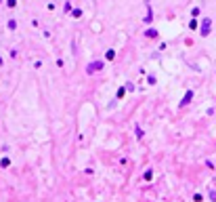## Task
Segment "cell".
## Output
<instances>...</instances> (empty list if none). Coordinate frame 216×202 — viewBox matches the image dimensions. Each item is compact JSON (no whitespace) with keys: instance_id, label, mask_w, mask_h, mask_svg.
Returning a JSON list of instances; mask_svg holds the SVG:
<instances>
[{"instance_id":"cell-1","label":"cell","mask_w":216,"mask_h":202,"mask_svg":"<svg viewBox=\"0 0 216 202\" xmlns=\"http://www.w3.org/2000/svg\"><path fill=\"white\" fill-rule=\"evenodd\" d=\"M210 28H212V19L206 17V19L202 21V25H199V34H202V36H208V34H210Z\"/></svg>"},{"instance_id":"cell-2","label":"cell","mask_w":216,"mask_h":202,"mask_svg":"<svg viewBox=\"0 0 216 202\" xmlns=\"http://www.w3.org/2000/svg\"><path fill=\"white\" fill-rule=\"evenodd\" d=\"M99 70H103V61H92V63H88V68H86L88 74H94Z\"/></svg>"},{"instance_id":"cell-3","label":"cell","mask_w":216,"mask_h":202,"mask_svg":"<svg viewBox=\"0 0 216 202\" xmlns=\"http://www.w3.org/2000/svg\"><path fill=\"white\" fill-rule=\"evenodd\" d=\"M191 99H193V91H187V93H185V97H183V101H180V105L191 103Z\"/></svg>"},{"instance_id":"cell-4","label":"cell","mask_w":216,"mask_h":202,"mask_svg":"<svg viewBox=\"0 0 216 202\" xmlns=\"http://www.w3.org/2000/svg\"><path fill=\"white\" fill-rule=\"evenodd\" d=\"M145 36H147V38H155V36H157V30H147Z\"/></svg>"},{"instance_id":"cell-5","label":"cell","mask_w":216,"mask_h":202,"mask_svg":"<svg viewBox=\"0 0 216 202\" xmlns=\"http://www.w3.org/2000/svg\"><path fill=\"white\" fill-rule=\"evenodd\" d=\"M8 164H11V160H8V158H2V160H0V166H4V168H6Z\"/></svg>"},{"instance_id":"cell-6","label":"cell","mask_w":216,"mask_h":202,"mask_svg":"<svg viewBox=\"0 0 216 202\" xmlns=\"http://www.w3.org/2000/svg\"><path fill=\"white\" fill-rule=\"evenodd\" d=\"M80 15H82L80 8H74V11H71V17H80Z\"/></svg>"},{"instance_id":"cell-7","label":"cell","mask_w":216,"mask_h":202,"mask_svg":"<svg viewBox=\"0 0 216 202\" xmlns=\"http://www.w3.org/2000/svg\"><path fill=\"white\" fill-rule=\"evenodd\" d=\"M143 135H145V133H143V128H141V126H136V137H138V139H141V137H143Z\"/></svg>"},{"instance_id":"cell-8","label":"cell","mask_w":216,"mask_h":202,"mask_svg":"<svg viewBox=\"0 0 216 202\" xmlns=\"http://www.w3.org/2000/svg\"><path fill=\"white\" fill-rule=\"evenodd\" d=\"M113 57H116V53H113V51H107V59H109V61H111V59H113Z\"/></svg>"},{"instance_id":"cell-9","label":"cell","mask_w":216,"mask_h":202,"mask_svg":"<svg viewBox=\"0 0 216 202\" xmlns=\"http://www.w3.org/2000/svg\"><path fill=\"white\" fill-rule=\"evenodd\" d=\"M124 93H126V88L122 86V88H118V97H124Z\"/></svg>"},{"instance_id":"cell-10","label":"cell","mask_w":216,"mask_h":202,"mask_svg":"<svg viewBox=\"0 0 216 202\" xmlns=\"http://www.w3.org/2000/svg\"><path fill=\"white\" fill-rule=\"evenodd\" d=\"M210 200L216 202V192H214V190H210Z\"/></svg>"},{"instance_id":"cell-11","label":"cell","mask_w":216,"mask_h":202,"mask_svg":"<svg viewBox=\"0 0 216 202\" xmlns=\"http://www.w3.org/2000/svg\"><path fill=\"white\" fill-rule=\"evenodd\" d=\"M6 2H8V6H15V4H17L15 0H6Z\"/></svg>"}]
</instances>
